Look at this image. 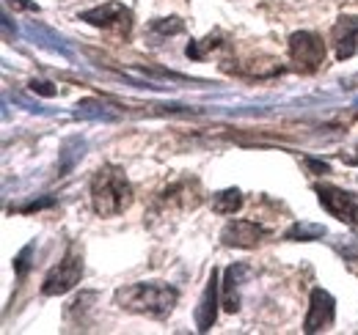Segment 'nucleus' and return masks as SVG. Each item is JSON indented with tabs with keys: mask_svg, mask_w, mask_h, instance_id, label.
Listing matches in <instances>:
<instances>
[{
	"mask_svg": "<svg viewBox=\"0 0 358 335\" xmlns=\"http://www.w3.org/2000/svg\"><path fill=\"white\" fill-rule=\"evenodd\" d=\"M31 91H34V94H42V96H55V94H58V88L52 83H47V80H34V83H31Z\"/></svg>",
	"mask_w": 358,
	"mask_h": 335,
	"instance_id": "a211bd4d",
	"label": "nucleus"
},
{
	"mask_svg": "<svg viewBox=\"0 0 358 335\" xmlns=\"http://www.w3.org/2000/svg\"><path fill=\"white\" fill-rule=\"evenodd\" d=\"M55 204V198H42V201H34V204H28V207H22V209H17V211H39V209H47V207H52Z\"/></svg>",
	"mask_w": 358,
	"mask_h": 335,
	"instance_id": "6ab92c4d",
	"label": "nucleus"
},
{
	"mask_svg": "<svg viewBox=\"0 0 358 335\" xmlns=\"http://www.w3.org/2000/svg\"><path fill=\"white\" fill-rule=\"evenodd\" d=\"M31 255H34V245H25L22 251L17 253V258H14V272H17L20 278H25V272H28V264H31V261H28Z\"/></svg>",
	"mask_w": 358,
	"mask_h": 335,
	"instance_id": "f3484780",
	"label": "nucleus"
},
{
	"mask_svg": "<svg viewBox=\"0 0 358 335\" xmlns=\"http://www.w3.org/2000/svg\"><path fill=\"white\" fill-rule=\"evenodd\" d=\"M80 20L94 28H102V31H116L122 36H130V31H133V11L124 3H102L96 8L83 11Z\"/></svg>",
	"mask_w": 358,
	"mask_h": 335,
	"instance_id": "39448f33",
	"label": "nucleus"
},
{
	"mask_svg": "<svg viewBox=\"0 0 358 335\" xmlns=\"http://www.w3.org/2000/svg\"><path fill=\"white\" fill-rule=\"evenodd\" d=\"M218 302H221V283H218V269H213L204 294L199 299V308H196V327L199 333H207L213 325H215V316H218Z\"/></svg>",
	"mask_w": 358,
	"mask_h": 335,
	"instance_id": "1a4fd4ad",
	"label": "nucleus"
},
{
	"mask_svg": "<svg viewBox=\"0 0 358 335\" xmlns=\"http://www.w3.org/2000/svg\"><path fill=\"white\" fill-rule=\"evenodd\" d=\"M133 204V184L124 170L116 165H102L91 179V207L99 217H113Z\"/></svg>",
	"mask_w": 358,
	"mask_h": 335,
	"instance_id": "f257e3e1",
	"label": "nucleus"
},
{
	"mask_svg": "<svg viewBox=\"0 0 358 335\" xmlns=\"http://www.w3.org/2000/svg\"><path fill=\"white\" fill-rule=\"evenodd\" d=\"M314 193H317L322 209L331 217H336L339 223H348V225H358V201L353 193L334 187V184H317Z\"/></svg>",
	"mask_w": 358,
	"mask_h": 335,
	"instance_id": "423d86ee",
	"label": "nucleus"
},
{
	"mask_svg": "<svg viewBox=\"0 0 358 335\" xmlns=\"http://www.w3.org/2000/svg\"><path fill=\"white\" fill-rule=\"evenodd\" d=\"M243 207V193L237 187H229L213 195V211L218 214H234V211Z\"/></svg>",
	"mask_w": 358,
	"mask_h": 335,
	"instance_id": "ddd939ff",
	"label": "nucleus"
},
{
	"mask_svg": "<svg viewBox=\"0 0 358 335\" xmlns=\"http://www.w3.org/2000/svg\"><path fill=\"white\" fill-rule=\"evenodd\" d=\"M328 231H325V225H320V223H306V220H301V223H292L289 225V231L284 234L289 242H314V239H322Z\"/></svg>",
	"mask_w": 358,
	"mask_h": 335,
	"instance_id": "f8f14e48",
	"label": "nucleus"
},
{
	"mask_svg": "<svg viewBox=\"0 0 358 335\" xmlns=\"http://www.w3.org/2000/svg\"><path fill=\"white\" fill-rule=\"evenodd\" d=\"M179 292L169 283H130L116 292V305L122 311L141 313V316H166L174 311Z\"/></svg>",
	"mask_w": 358,
	"mask_h": 335,
	"instance_id": "f03ea898",
	"label": "nucleus"
},
{
	"mask_svg": "<svg viewBox=\"0 0 358 335\" xmlns=\"http://www.w3.org/2000/svg\"><path fill=\"white\" fill-rule=\"evenodd\" d=\"M265 237H268V231L254 220H231L221 231V242L226 248H243V251L257 248Z\"/></svg>",
	"mask_w": 358,
	"mask_h": 335,
	"instance_id": "0eeeda50",
	"label": "nucleus"
},
{
	"mask_svg": "<svg viewBox=\"0 0 358 335\" xmlns=\"http://www.w3.org/2000/svg\"><path fill=\"white\" fill-rule=\"evenodd\" d=\"M289 55H292V64L301 72L312 75L325 61V42L312 31H298V34L289 36Z\"/></svg>",
	"mask_w": 358,
	"mask_h": 335,
	"instance_id": "20e7f679",
	"label": "nucleus"
},
{
	"mask_svg": "<svg viewBox=\"0 0 358 335\" xmlns=\"http://www.w3.org/2000/svg\"><path fill=\"white\" fill-rule=\"evenodd\" d=\"M218 39H215V36H207V39H204V42L201 44H187V50H185V52H187V58H193V61H201V58H204V52H207V50H210V47H213V50H215V47H218Z\"/></svg>",
	"mask_w": 358,
	"mask_h": 335,
	"instance_id": "dca6fc26",
	"label": "nucleus"
},
{
	"mask_svg": "<svg viewBox=\"0 0 358 335\" xmlns=\"http://www.w3.org/2000/svg\"><path fill=\"white\" fill-rule=\"evenodd\" d=\"M185 31V22L179 20V17H163V20H152L149 22V34L157 39H169V36H177Z\"/></svg>",
	"mask_w": 358,
	"mask_h": 335,
	"instance_id": "4468645a",
	"label": "nucleus"
},
{
	"mask_svg": "<svg viewBox=\"0 0 358 335\" xmlns=\"http://www.w3.org/2000/svg\"><path fill=\"white\" fill-rule=\"evenodd\" d=\"M248 275H251V267L248 264H231V267H226L224 286H221L224 311H229V313L240 311V289H243V283H245Z\"/></svg>",
	"mask_w": 358,
	"mask_h": 335,
	"instance_id": "9b49d317",
	"label": "nucleus"
},
{
	"mask_svg": "<svg viewBox=\"0 0 358 335\" xmlns=\"http://www.w3.org/2000/svg\"><path fill=\"white\" fill-rule=\"evenodd\" d=\"M306 168H309V170H314L317 176H325V173H331V165H328V163H320V160H312V157L306 160Z\"/></svg>",
	"mask_w": 358,
	"mask_h": 335,
	"instance_id": "aec40b11",
	"label": "nucleus"
},
{
	"mask_svg": "<svg viewBox=\"0 0 358 335\" xmlns=\"http://www.w3.org/2000/svg\"><path fill=\"white\" fill-rule=\"evenodd\" d=\"M334 316H336V302H334V297L325 292V289H314L312 305H309V313H306V322H303V330H306V333L328 330V327L334 325Z\"/></svg>",
	"mask_w": 358,
	"mask_h": 335,
	"instance_id": "6e6552de",
	"label": "nucleus"
},
{
	"mask_svg": "<svg viewBox=\"0 0 358 335\" xmlns=\"http://www.w3.org/2000/svg\"><path fill=\"white\" fill-rule=\"evenodd\" d=\"M83 278V255L80 251L72 245L66 255L47 272L45 283H42V294L45 297H58V294H66L69 289H75Z\"/></svg>",
	"mask_w": 358,
	"mask_h": 335,
	"instance_id": "7ed1b4c3",
	"label": "nucleus"
},
{
	"mask_svg": "<svg viewBox=\"0 0 358 335\" xmlns=\"http://www.w3.org/2000/svg\"><path fill=\"white\" fill-rule=\"evenodd\" d=\"M342 160H348V163H353V165H358V157H350V154H348V157L342 154Z\"/></svg>",
	"mask_w": 358,
	"mask_h": 335,
	"instance_id": "4be33fe9",
	"label": "nucleus"
},
{
	"mask_svg": "<svg viewBox=\"0 0 358 335\" xmlns=\"http://www.w3.org/2000/svg\"><path fill=\"white\" fill-rule=\"evenodd\" d=\"M8 3L17 6V8H25V11H39V6L34 0H8Z\"/></svg>",
	"mask_w": 358,
	"mask_h": 335,
	"instance_id": "412c9836",
	"label": "nucleus"
},
{
	"mask_svg": "<svg viewBox=\"0 0 358 335\" xmlns=\"http://www.w3.org/2000/svg\"><path fill=\"white\" fill-rule=\"evenodd\" d=\"M350 83H358V75H356V77H353V80H350Z\"/></svg>",
	"mask_w": 358,
	"mask_h": 335,
	"instance_id": "5701e85b",
	"label": "nucleus"
},
{
	"mask_svg": "<svg viewBox=\"0 0 358 335\" xmlns=\"http://www.w3.org/2000/svg\"><path fill=\"white\" fill-rule=\"evenodd\" d=\"M78 119H113V113H108V105L105 102H96V99H83L75 110Z\"/></svg>",
	"mask_w": 358,
	"mask_h": 335,
	"instance_id": "2eb2a0df",
	"label": "nucleus"
},
{
	"mask_svg": "<svg viewBox=\"0 0 358 335\" xmlns=\"http://www.w3.org/2000/svg\"><path fill=\"white\" fill-rule=\"evenodd\" d=\"M331 44L339 61L353 58L358 50V17H339L331 28Z\"/></svg>",
	"mask_w": 358,
	"mask_h": 335,
	"instance_id": "9d476101",
	"label": "nucleus"
}]
</instances>
